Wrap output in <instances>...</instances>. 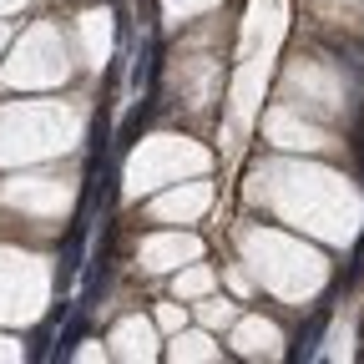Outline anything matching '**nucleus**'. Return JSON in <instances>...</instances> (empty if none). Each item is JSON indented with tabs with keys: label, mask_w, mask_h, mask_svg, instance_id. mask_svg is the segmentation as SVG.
Listing matches in <instances>:
<instances>
[{
	"label": "nucleus",
	"mask_w": 364,
	"mask_h": 364,
	"mask_svg": "<svg viewBox=\"0 0 364 364\" xmlns=\"http://www.w3.org/2000/svg\"><path fill=\"white\" fill-rule=\"evenodd\" d=\"M329 314H334V309H329V299H324V304L309 314V324L299 329V339H294L289 359H314V354H318V339H324V329H329Z\"/></svg>",
	"instance_id": "1"
},
{
	"label": "nucleus",
	"mask_w": 364,
	"mask_h": 364,
	"mask_svg": "<svg viewBox=\"0 0 364 364\" xmlns=\"http://www.w3.org/2000/svg\"><path fill=\"white\" fill-rule=\"evenodd\" d=\"M147 122H152V97H147L142 107H132V112H127V122H122V132H117V152H127L136 136H142V127H147Z\"/></svg>",
	"instance_id": "2"
},
{
	"label": "nucleus",
	"mask_w": 364,
	"mask_h": 364,
	"mask_svg": "<svg viewBox=\"0 0 364 364\" xmlns=\"http://www.w3.org/2000/svg\"><path fill=\"white\" fill-rule=\"evenodd\" d=\"M86 334V314H76L71 324L61 329V339H56V349H51V359H71V349H76V339Z\"/></svg>",
	"instance_id": "3"
}]
</instances>
